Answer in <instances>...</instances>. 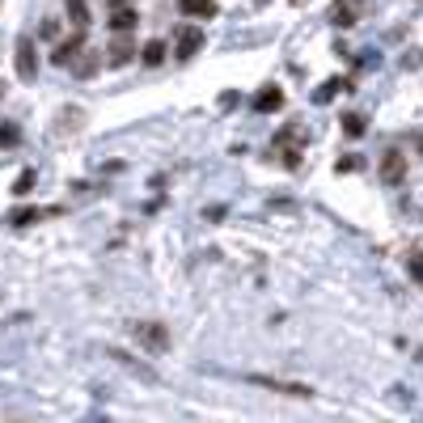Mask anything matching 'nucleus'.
I'll use <instances>...</instances> for the list:
<instances>
[{
	"label": "nucleus",
	"instance_id": "nucleus-3",
	"mask_svg": "<svg viewBox=\"0 0 423 423\" xmlns=\"http://www.w3.org/2000/svg\"><path fill=\"white\" fill-rule=\"evenodd\" d=\"M17 76H21V81H34V76H38V55H34V38H30V34L17 38Z\"/></svg>",
	"mask_w": 423,
	"mask_h": 423
},
{
	"label": "nucleus",
	"instance_id": "nucleus-9",
	"mask_svg": "<svg viewBox=\"0 0 423 423\" xmlns=\"http://www.w3.org/2000/svg\"><path fill=\"white\" fill-rule=\"evenodd\" d=\"M182 17H195V21H212L216 17V0H178Z\"/></svg>",
	"mask_w": 423,
	"mask_h": 423
},
{
	"label": "nucleus",
	"instance_id": "nucleus-2",
	"mask_svg": "<svg viewBox=\"0 0 423 423\" xmlns=\"http://www.w3.org/2000/svg\"><path fill=\"white\" fill-rule=\"evenodd\" d=\"M131 335H136V343L148 347V352H165V347H169V330H165L161 322H140V326H131Z\"/></svg>",
	"mask_w": 423,
	"mask_h": 423
},
{
	"label": "nucleus",
	"instance_id": "nucleus-8",
	"mask_svg": "<svg viewBox=\"0 0 423 423\" xmlns=\"http://www.w3.org/2000/svg\"><path fill=\"white\" fill-rule=\"evenodd\" d=\"M59 208H17V212H8V225L13 229H25V225H34V220H42V216H55Z\"/></svg>",
	"mask_w": 423,
	"mask_h": 423
},
{
	"label": "nucleus",
	"instance_id": "nucleus-6",
	"mask_svg": "<svg viewBox=\"0 0 423 423\" xmlns=\"http://www.w3.org/2000/svg\"><path fill=\"white\" fill-rule=\"evenodd\" d=\"M199 47H203V30H199V25L178 30V47H174V55H178V59H191Z\"/></svg>",
	"mask_w": 423,
	"mask_h": 423
},
{
	"label": "nucleus",
	"instance_id": "nucleus-19",
	"mask_svg": "<svg viewBox=\"0 0 423 423\" xmlns=\"http://www.w3.org/2000/svg\"><path fill=\"white\" fill-rule=\"evenodd\" d=\"M30 186H34V169H25V174L13 182V195H30Z\"/></svg>",
	"mask_w": 423,
	"mask_h": 423
},
{
	"label": "nucleus",
	"instance_id": "nucleus-20",
	"mask_svg": "<svg viewBox=\"0 0 423 423\" xmlns=\"http://www.w3.org/2000/svg\"><path fill=\"white\" fill-rule=\"evenodd\" d=\"M339 89H347V85H339V81H326V85L318 89V102H330V97H335Z\"/></svg>",
	"mask_w": 423,
	"mask_h": 423
},
{
	"label": "nucleus",
	"instance_id": "nucleus-23",
	"mask_svg": "<svg viewBox=\"0 0 423 423\" xmlns=\"http://www.w3.org/2000/svg\"><path fill=\"white\" fill-rule=\"evenodd\" d=\"M292 4H305V0H292Z\"/></svg>",
	"mask_w": 423,
	"mask_h": 423
},
{
	"label": "nucleus",
	"instance_id": "nucleus-11",
	"mask_svg": "<svg viewBox=\"0 0 423 423\" xmlns=\"http://www.w3.org/2000/svg\"><path fill=\"white\" fill-rule=\"evenodd\" d=\"M106 55H110V68H123V64H131V59H136V42H131V38H119Z\"/></svg>",
	"mask_w": 423,
	"mask_h": 423
},
{
	"label": "nucleus",
	"instance_id": "nucleus-14",
	"mask_svg": "<svg viewBox=\"0 0 423 423\" xmlns=\"http://www.w3.org/2000/svg\"><path fill=\"white\" fill-rule=\"evenodd\" d=\"M68 68H72V72H76V76H93V72H97V68H102V59H97V55H93V51H81V55H76V59H72V64H68Z\"/></svg>",
	"mask_w": 423,
	"mask_h": 423
},
{
	"label": "nucleus",
	"instance_id": "nucleus-7",
	"mask_svg": "<svg viewBox=\"0 0 423 423\" xmlns=\"http://www.w3.org/2000/svg\"><path fill=\"white\" fill-rule=\"evenodd\" d=\"M280 106H284V89H280V85L258 89V97H254V110H258V114H271V110H280Z\"/></svg>",
	"mask_w": 423,
	"mask_h": 423
},
{
	"label": "nucleus",
	"instance_id": "nucleus-22",
	"mask_svg": "<svg viewBox=\"0 0 423 423\" xmlns=\"http://www.w3.org/2000/svg\"><path fill=\"white\" fill-rule=\"evenodd\" d=\"M411 275H415V280L423 284V263H419V258H411Z\"/></svg>",
	"mask_w": 423,
	"mask_h": 423
},
{
	"label": "nucleus",
	"instance_id": "nucleus-15",
	"mask_svg": "<svg viewBox=\"0 0 423 423\" xmlns=\"http://www.w3.org/2000/svg\"><path fill=\"white\" fill-rule=\"evenodd\" d=\"M136 55H140L148 68H157V64L165 59V42H161V38H153V42H144V51H136Z\"/></svg>",
	"mask_w": 423,
	"mask_h": 423
},
{
	"label": "nucleus",
	"instance_id": "nucleus-4",
	"mask_svg": "<svg viewBox=\"0 0 423 423\" xmlns=\"http://www.w3.org/2000/svg\"><path fill=\"white\" fill-rule=\"evenodd\" d=\"M81 51H85V34L76 30L72 38H64V42H55V51H51V64H59V68H68V64H72V59H76Z\"/></svg>",
	"mask_w": 423,
	"mask_h": 423
},
{
	"label": "nucleus",
	"instance_id": "nucleus-12",
	"mask_svg": "<svg viewBox=\"0 0 423 423\" xmlns=\"http://www.w3.org/2000/svg\"><path fill=\"white\" fill-rule=\"evenodd\" d=\"M106 356H110V360H119L123 369H131V373H140L144 381H153V377H157V373H153L148 364H140V360H131V356H127V352H119V347H106Z\"/></svg>",
	"mask_w": 423,
	"mask_h": 423
},
{
	"label": "nucleus",
	"instance_id": "nucleus-17",
	"mask_svg": "<svg viewBox=\"0 0 423 423\" xmlns=\"http://www.w3.org/2000/svg\"><path fill=\"white\" fill-rule=\"evenodd\" d=\"M21 144V131L13 123H0V148H17Z\"/></svg>",
	"mask_w": 423,
	"mask_h": 423
},
{
	"label": "nucleus",
	"instance_id": "nucleus-13",
	"mask_svg": "<svg viewBox=\"0 0 423 423\" xmlns=\"http://www.w3.org/2000/svg\"><path fill=\"white\" fill-rule=\"evenodd\" d=\"M356 4H360V0H335L330 21H335V25H343V30H347V25H356Z\"/></svg>",
	"mask_w": 423,
	"mask_h": 423
},
{
	"label": "nucleus",
	"instance_id": "nucleus-1",
	"mask_svg": "<svg viewBox=\"0 0 423 423\" xmlns=\"http://www.w3.org/2000/svg\"><path fill=\"white\" fill-rule=\"evenodd\" d=\"M246 381H250V386H258V390L284 394V398H314V390H309V386H301V381H280V377H263V373H250Z\"/></svg>",
	"mask_w": 423,
	"mask_h": 423
},
{
	"label": "nucleus",
	"instance_id": "nucleus-21",
	"mask_svg": "<svg viewBox=\"0 0 423 423\" xmlns=\"http://www.w3.org/2000/svg\"><path fill=\"white\" fill-rule=\"evenodd\" d=\"M335 169H339V174H356V169H360V157H339Z\"/></svg>",
	"mask_w": 423,
	"mask_h": 423
},
{
	"label": "nucleus",
	"instance_id": "nucleus-24",
	"mask_svg": "<svg viewBox=\"0 0 423 423\" xmlns=\"http://www.w3.org/2000/svg\"><path fill=\"white\" fill-rule=\"evenodd\" d=\"M419 148H423V140H419Z\"/></svg>",
	"mask_w": 423,
	"mask_h": 423
},
{
	"label": "nucleus",
	"instance_id": "nucleus-10",
	"mask_svg": "<svg viewBox=\"0 0 423 423\" xmlns=\"http://www.w3.org/2000/svg\"><path fill=\"white\" fill-rule=\"evenodd\" d=\"M136 21H140V17H136V8H131V4H119V8L110 13V30H114V34L136 30Z\"/></svg>",
	"mask_w": 423,
	"mask_h": 423
},
{
	"label": "nucleus",
	"instance_id": "nucleus-18",
	"mask_svg": "<svg viewBox=\"0 0 423 423\" xmlns=\"http://www.w3.org/2000/svg\"><path fill=\"white\" fill-rule=\"evenodd\" d=\"M343 131H347V136H364V114H347V119H343Z\"/></svg>",
	"mask_w": 423,
	"mask_h": 423
},
{
	"label": "nucleus",
	"instance_id": "nucleus-5",
	"mask_svg": "<svg viewBox=\"0 0 423 423\" xmlns=\"http://www.w3.org/2000/svg\"><path fill=\"white\" fill-rule=\"evenodd\" d=\"M403 178H407V157H403V153H386V157H381V182L403 186Z\"/></svg>",
	"mask_w": 423,
	"mask_h": 423
},
{
	"label": "nucleus",
	"instance_id": "nucleus-16",
	"mask_svg": "<svg viewBox=\"0 0 423 423\" xmlns=\"http://www.w3.org/2000/svg\"><path fill=\"white\" fill-rule=\"evenodd\" d=\"M68 21H72L76 30H85V25H89V4H85V0H68Z\"/></svg>",
	"mask_w": 423,
	"mask_h": 423
}]
</instances>
